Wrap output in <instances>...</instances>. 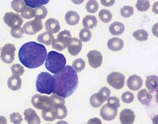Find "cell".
Wrapping results in <instances>:
<instances>
[{"instance_id":"obj_1","label":"cell","mask_w":158,"mask_h":124,"mask_svg":"<svg viewBox=\"0 0 158 124\" xmlns=\"http://www.w3.org/2000/svg\"><path fill=\"white\" fill-rule=\"evenodd\" d=\"M44 45L34 41L23 44L19 50V59L26 68L34 69L41 66L46 58Z\"/></svg>"},{"instance_id":"obj_2","label":"cell","mask_w":158,"mask_h":124,"mask_svg":"<svg viewBox=\"0 0 158 124\" xmlns=\"http://www.w3.org/2000/svg\"><path fill=\"white\" fill-rule=\"evenodd\" d=\"M54 91L64 98H67L75 91L78 84V77L72 66L67 65L60 71L54 74Z\"/></svg>"},{"instance_id":"obj_3","label":"cell","mask_w":158,"mask_h":124,"mask_svg":"<svg viewBox=\"0 0 158 124\" xmlns=\"http://www.w3.org/2000/svg\"><path fill=\"white\" fill-rule=\"evenodd\" d=\"M66 64L64 55L55 51H50L47 56L45 63L46 68L51 73L56 74L62 70Z\"/></svg>"},{"instance_id":"obj_4","label":"cell","mask_w":158,"mask_h":124,"mask_svg":"<svg viewBox=\"0 0 158 124\" xmlns=\"http://www.w3.org/2000/svg\"><path fill=\"white\" fill-rule=\"evenodd\" d=\"M36 88L37 91L43 94L50 95L54 91V77L47 72H40L36 78Z\"/></svg>"},{"instance_id":"obj_5","label":"cell","mask_w":158,"mask_h":124,"mask_svg":"<svg viewBox=\"0 0 158 124\" xmlns=\"http://www.w3.org/2000/svg\"><path fill=\"white\" fill-rule=\"evenodd\" d=\"M32 105L39 110H49L52 109V104L50 97L40 94H36L31 97Z\"/></svg>"},{"instance_id":"obj_6","label":"cell","mask_w":158,"mask_h":124,"mask_svg":"<svg viewBox=\"0 0 158 124\" xmlns=\"http://www.w3.org/2000/svg\"><path fill=\"white\" fill-rule=\"evenodd\" d=\"M107 81L114 88L120 90L125 84V76L119 72H112L107 76Z\"/></svg>"},{"instance_id":"obj_7","label":"cell","mask_w":158,"mask_h":124,"mask_svg":"<svg viewBox=\"0 0 158 124\" xmlns=\"http://www.w3.org/2000/svg\"><path fill=\"white\" fill-rule=\"evenodd\" d=\"M23 32L29 35H33L43 29L42 21L40 19L35 18L31 21H27L22 28Z\"/></svg>"},{"instance_id":"obj_8","label":"cell","mask_w":158,"mask_h":124,"mask_svg":"<svg viewBox=\"0 0 158 124\" xmlns=\"http://www.w3.org/2000/svg\"><path fill=\"white\" fill-rule=\"evenodd\" d=\"M15 47L12 44H6L1 52V58L6 63H11L14 60Z\"/></svg>"},{"instance_id":"obj_9","label":"cell","mask_w":158,"mask_h":124,"mask_svg":"<svg viewBox=\"0 0 158 124\" xmlns=\"http://www.w3.org/2000/svg\"><path fill=\"white\" fill-rule=\"evenodd\" d=\"M4 23L11 28L20 27L23 23V19L17 14L12 12H6L3 18Z\"/></svg>"},{"instance_id":"obj_10","label":"cell","mask_w":158,"mask_h":124,"mask_svg":"<svg viewBox=\"0 0 158 124\" xmlns=\"http://www.w3.org/2000/svg\"><path fill=\"white\" fill-rule=\"evenodd\" d=\"M117 107L110 104H104L100 110V115L101 117L106 121H111L117 116Z\"/></svg>"},{"instance_id":"obj_11","label":"cell","mask_w":158,"mask_h":124,"mask_svg":"<svg viewBox=\"0 0 158 124\" xmlns=\"http://www.w3.org/2000/svg\"><path fill=\"white\" fill-rule=\"evenodd\" d=\"M67 47L69 53L73 56H75L80 52L82 48V43L77 37H70L67 42Z\"/></svg>"},{"instance_id":"obj_12","label":"cell","mask_w":158,"mask_h":124,"mask_svg":"<svg viewBox=\"0 0 158 124\" xmlns=\"http://www.w3.org/2000/svg\"><path fill=\"white\" fill-rule=\"evenodd\" d=\"M88 63L93 68H98L101 66L102 63V55L98 50H91L87 54Z\"/></svg>"},{"instance_id":"obj_13","label":"cell","mask_w":158,"mask_h":124,"mask_svg":"<svg viewBox=\"0 0 158 124\" xmlns=\"http://www.w3.org/2000/svg\"><path fill=\"white\" fill-rule=\"evenodd\" d=\"M135 115L133 110L125 109L120 113V120L121 124H133Z\"/></svg>"},{"instance_id":"obj_14","label":"cell","mask_w":158,"mask_h":124,"mask_svg":"<svg viewBox=\"0 0 158 124\" xmlns=\"http://www.w3.org/2000/svg\"><path fill=\"white\" fill-rule=\"evenodd\" d=\"M25 120L28 124H40L41 120L36 112L31 108L27 109L23 112Z\"/></svg>"},{"instance_id":"obj_15","label":"cell","mask_w":158,"mask_h":124,"mask_svg":"<svg viewBox=\"0 0 158 124\" xmlns=\"http://www.w3.org/2000/svg\"><path fill=\"white\" fill-rule=\"evenodd\" d=\"M142 85L143 80L141 77L138 75H132L127 80V87L131 90H138L141 88Z\"/></svg>"},{"instance_id":"obj_16","label":"cell","mask_w":158,"mask_h":124,"mask_svg":"<svg viewBox=\"0 0 158 124\" xmlns=\"http://www.w3.org/2000/svg\"><path fill=\"white\" fill-rule=\"evenodd\" d=\"M109 49L112 51H119L123 47L124 43L122 39L118 37H112L110 39L107 43Z\"/></svg>"},{"instance_id":"obj_17","label":"cell","mask_w":158,"mask_h":124,"mask_svg":"<svg viewBox=\"0 0 158 124\" xmlns=\"http://www.w3.org/2000/svg\"><path fill=\"white\" fill-rule=\"evenodd\" d=\"M46 30L51 33H57L60 29V24L56 19L51 18L48 19L45 23Z\"/></svg>"},{"instance_id":"obj_18","label":"cell","mask_w":158,"mask_h":124,"mask_svg":"<svg viewBox=\"0 0 158 124\" xmlns=\"http://www.w3.org/2000/svg\"><path fill=\"white\" fill-rule=\"evenodd\" d=\"M137 98L138 101L141 104L148 106L152 99V96L146 89L143 88L138 91L137 94Z\"/></svg>"},{"instance_id":"obj_19","label":"cell","mask_w":158,"mask_h":124,"mask_svg":"<svg viewBox=\"0 0 158 124\" xmlns=\"http://www.w3.org/2000/svg\"><path fill=\"white\" fill-rule=\"evenodd\" d=\"M21 85L22 80L19 76L12 75L8 79L7 86L10 90L12 91L18 90L21 88Z\"/></svg>"},{"instance_id":"obj_20","label":"cell","mask_w":158,"mask_h":124,"mask_svg":"<svg viewBox=\"0 0 158 124\" xmlns=\"http://www.w3.org/2000/svg\"><path fill=\"white\" fill-rule=\"evenodd\" d=\"M80 18L78 14L73 10L67 12L65 16L66 23L70 26H73L78 24L80 21Z\"/></svg>"},{"instance_id":"obj_21","label":"cell","mask_w":158,"mask_h":124,"mask_svg":"<svg viewBox=\"0 0 158 124\" xmlns=\"http://www.w3.org/2000/svg\"><path fill=\"white\" fill-rule=\"evenodd\" d=\"M146 87L150 92L157 91L158 89V78L156 76H148L146 80Z\"/></svg>"},{"instance_id":"obj_22","label":"cell","mask_w":158,"mask_h":124,"mask_svg":"<svg viewBox=\"0 0 158 124\" xmlns=\"http://www.w3.org/2000/svg\"><path fill=\"white\" fill-rule=\"evenodd\" d=\"M125 30V25L120 21H114L109 26V31L114 36L122 34Z\"/></svg>"},{"instance_id":"obj_23","label":"cell","mask_w":158,"mask_h":124,"mask_svg":"<svg viewBox=\"0 0 158 124\" xmlns=\"http://www.w3.org/2000/svg\"><path fill=\"white\" fill-rule=\"evenodd\" d=\"M52 112L56 119H62L65 118L67 115V110L65 105L53 107Z\"/></svg>"},{"instance_id":"obj_24","label":"cell","mask_w":158,"mask_h":124,"mask_svg":"<svg viewBox=\"0 0 158 124\" xmlns=\"http://www.w3.org/2000/svg\"><path fill=\"white\" fill-rule=\"evenodd\" d=\"M37 40L42 44L50 45L54 40V36L52 33L48 31H45L38 36Z\"/></svg>"},{"instance_id":"obj_25","label":"cell","mask_w":158,"mask_h":124,"mask_svg":"<svg viewBox=\"0 0 158 124\" xmlns=\"http://www.w3.org/2000/svg\"><path fill=\"white\" fill-rule=\"evenodd\" d=\"M96 17L94 15H86L82 20L83 25L87 29H92L97 25Z\"/></svg>"},{"instance_id":"obj_26","label":"cell","mask_w":158,"mask_h":124,"mask_svg":"<svg viewBox=\"0 0 158 124\" xmlns=\"http://www.w3.org/2000/svg\"><path fill=\"white\" fill-rule=\"evenodd\" d=\"M104 102V99L98 93L92 95L89 99V103L91 106L95 108H98L100 107Z\"/></svg>"},{"instance_id":"obj_27","label":"cell","mask_w":158,"mask_h":124,"mask_svg":"<svg viewBox=\"0 0 158 124\" xmlns=\"http://www.w3.org/2000/svg\"><path fill=\"white\" fill-rule=\"evenodd\" d=\"M27 7L30 8H37L48 3V0H25L23 1Z\"/></svg>"},{"instance_id":"obj_28","label":"cell","mask_w":158,"mask_h":124,"mask_svg":"<svg viewBox=\"0 0 158 124\" xmlns=\"http://www.w3.org/2000/svg\"><path fill=\"white\" fill-rule=\"evenodd\" d=\"M133 37L138 41H144L148 38V33L144 29H138L133 32Z\"/></svg>"},{"instance_id":"obj_29","label":"cell","mask_w":158,"mask_h":124,"mask_svg":"<svg viewBox=\"0 0 158 124\" xmlns=\"http://www.w3.org/2000/svg\"><path fill=\"white\" fill-rule=\"evenodd\" d=\"M99 17L102 21L104 23H108L111 20L112 15L109 10L101 9L99 12Z\"/></svg>"},{"instance_id":"obj_30","label":"cell","mask_w":158,"mask_h":124,"mask_svg":"<svg viewBox=\"0 0 158 124\" xmlns=\"http://www.w3.org/2000/svg\"><path fill=\"white\" fill-rule=\"evenodd\" d=\"M35 11V17L37 19H43L48 14L47 9L45 6H41L34 9Z\"/></svg>"},{"instance_id":"obj_31","label":"cell","mask_w":158,"mask_h":124,"mask_svg":"<svg viewBox=\"0 0 158 124\" xmlns=\"http://www.w3.org/2000/svg\"><path fill=\"white\" fill-rule=\"evenodd\" d=\"M72 67L75 72H81L85 68V61L82 58H77L73 62Z\"/></svg>"},{"instance_id":"obj_32","label":"cell","mask_w":158,"mask_h":124,"mask_svg":"<svg viewBox=\"0 0 158 124\" xmlns=\"http://www.w3.org/2000/svg\"><path fill=\"white\" fill-rule=\"evenodd\" d=\"M11 7L13 10L16 11L17 12H22L23 9L25 8L26 5L24 3L23 1L15 0L12 1L11 2Z\"/></svg>"},{"instance_id":"obj_33","label":"cell","mask_w":158,"mask_h":124,"mask_svg":"<svg viewBox=\"0 0 158 124\" xmlns=\"http://www.w3.org/2000/svg\"><path fill=\"white\" fill-rule=\"evenodd\" d=\"M136 7L139 11L145 12L150 7V2L147 0L137 1Z\"/></svg>"},{"instance_id":"obj_34","label":"cell","mask_w":158,"mask_h":124,"mask_svg":"<svg viewBox=\"0 0 158 124\" xmlns=\"http://www.w3.org/2000/svg\"><path fill=\"white\" fill-rule=\"evenodd\" d=\"M79 37L81 41L88 42L91 38V33L89 29L83 28L81 29L79 33Z\"/></svg>"},{"instance_id":"obj_35","label":"cell","mask_w":158,"mask_h":124,"mask_svg":"<svg viewBox=\"0 0 158 124\" xmlns=\"http://www.w3.org/2000/svg\"><path fill=\"white\" fill-rule=\"evenodd\" d=\"M50 98L52 101V107L54 106H61V105H64L65 104V99L64 98L56 95V94H53L50 96Z\"/></svg>"},{"instance_id":"obj_36","label":"cell","mask_w":158,"mask_h":124,"mask_svg":"<svg viewBox=\"0 0 158 124\" xmlns=\"http://www.w3.org/2000/svg\"><path fill=\"white\" fill-rule=\"evenodd\" d=\"M71 37V34L69 30H64L59 33L57 36V39L62 41L63 43L67 45L68 40Z\"/></svg>"},{"instance_id":"obj_37","label":"cell","mask_w":158,"mask_h":124,"mask_svg":"<svg viewBox=\"0 0 158 124\" xmlns=\"http://www.w3.org/2000/svg\"><path fill=\"white\" fill-rule=\"evenodd\" d=\"M98 4L96 1H89L86 4V9L87 12L91 14L95 13L98 10Z\"/></svg>"},{"instance_id":"obj_38","label":"cell","mask_w":158,"mask_h":124,"mask_svg":"<svg viewBox=\"0 0 158 124\" xmlns=\"http://www.w3.org/2000/svg\"><path fill=\"white\" fill-rule=\"evenodd\" d=\"M134 13V9L132 6H124L120 9V15L125 18L131 17Z\"/></svg>"},{"instance_id":"obj_39","label":"cell","mask_w":158,"mask_h":124,"mask_svg":"<svg viewBox=\"0 0 158 124\" xmlns=\"http://www.w3.org/2000/svg\"><path fill=\"white\" fill-rule=\"evenodd\" d=\"M12 73L14 75L20 76H22L25 72L23 67L19 64H14L10 68Z\"/></svg>"},{"instance_id":"obj_40","label":"cell","mask_w":158,"mask_h":124,"mask_svg":"<svg viewBox=\"0 0 158 124\" xmlns=\"http://www.w3.org/2000/svg\"><path fill=\"white\" fill-rule=\"evenodd\" d=\"M21 16L25 19L32 18L35 17L34 9L26 6L23 10L21 12Z\"/></svg>"},{"instance_id":"obj_41","label":"cell","mask_w":158,"mask_h":124,"mask_svg":"<svg viewBox=\"0 0 158 124\" xmlns=\"http://www.w3.org/2000/svg\"><path fill=\"white\" fill-rule=\"evenodd\" d=\"M52 47L55 50L62 51L65 48L67 45L63 43L62 41H59L58 39H54L52 42Z\"/></svg>"},{"instance_id":"obj_42","label":"cell","mask_w":158,"mask_h":124,"mask_svg":"<svg viewBox=\"0 0 158 124\" xmlns=\"http://www.w3.org/2000/svg\"><path fill=\"white\" fill-rule=\"evenodd\" d=\"M24 32L21 27H15V28H11L10 30V34L12 37L17 38V39H20L22 37Z\"/></svg>"},{"instance_id":"obj_43","label":"cell","mask_w":158,"mask_h":124,"mask_svg":"<svg viewBox=\"0 0 158 124\" xmlns=\"http://www.w3.org/2000/svg\"><path fill=\"white\" fill-rule=\"evenodd\" d=\"M42 117L48 122H52L56 118L54 116L52 109L49 110H42Z\"/></svg>"},{"instance_id":"obj_44","label":"cell","mask_w":158,"mask_h":124,"mask_svg":"<svg viewBox=\"0 0 158 124\" xmlns=\"http://www.w3.org/2000/svg\"><path fill=\"white\" fill-rule=\"evenodd\" d=\"M10 120L14 124H20L23 120L21 114L19 112H12L10 115Z\"/></svg>"},{"instance_id":"obj_45","label":"cell","mask_w":158,"mask_h":124,"mask_svg":"<svg viewBox=\"0 0 158 124\" xmlns=\"http://www.w3.org/2000/svg\"><path fill=\"white\" fill-rule=\"evenodd\" d=\"M134 95L130 91H125L122 95V100L125 103H130L134 100Z\"/></svg>"},{"instance_id":"obj_46","label":"cell","mask_w":158,"mask_h":124,"mask_svg":"<svg viewBox=\"0 0 158 124\" xmlns=\"http://www.w3.org/2000/svg\"><path fill=\"white\" fill-rule=\"evenodd\" d=\"M98 93L102 97L104 101H106L110 96V90L109 88L106 87H103L99 90V91H98Z\"/></svg>"},{"instance_id":"obj_47","label":"cell","mask_w":158,"mask_h":124,"mask_svg":"<svg viewBox=\"0 0 158 124\" xmlns=\"http://www.w3.org/2000/svg\"><path fill=\"white\" fill-rule=\"evenodd\" d=\"M107 103L108 104H110L112 106H115L116 107H119L120 106V101H119V99L116 97V96H110V97H109L107 100Z\"/></svg>"},{"instance_id":"obj_48","label":"cell","mask_w":158,"mask_h":124,"mask_svg":"<svg viewBox=\"0 0 158 124\" xmlns=\"http://www.w3.org/2000/svg\"><path fill=\"white\" fill-rule=\"evenodd\" d=\"M87 124H102V122L99 118L97 117H94V118H90L88 121Z\"/></svg>"},{"instance_id":"obj_49","label":"cell","mask_w":158,"mask_h":124,"mask_svg":"<svg viewBox=\"0 0 158 124\" xmlns=\"http://www.w3.org/2000/svg\"><path fill=\"white\" fill-rule=\"evenodd\" d=\"M101 2L102 5H104V6H106V7H109V6H112L114 2H115V1L114 0H110V1H107V0H101Z\"/></svg>"},{"instance_id":"obj_50","label":"cell","mask_w":158,"mask_h":124,"mask_svg":"<svg viewBox=\"0 0 158 124\" xmlns=\"http://www.w3.org/2000/svg\"><path fill=\"white\" fill-rule=\"evenodd\" d=\"M157 23H156L152 27V33L157 37Z\"/></svg>"},{"instance_id":"obj_51","label":"cell","mask_w":158,"mask_h":124,"mask_svg":"<svg viewBox=\"0 0 158 124\" xmlns=\"http://www.w3.org/2000/svg\"><path fill=\"white\" fill-rule=\"evenodd\" d=\"M0 124H7V120L5 117L0 115Z\"/></svg>"},{"instance_id":"obj_52","label":"cell","mask_w":158,"mask_h":124,"mask_svg":"<svg viewBox=\"0 0 158 124\" xmlns=\"http://www.w3.org/2000/svg\"><path fill=\"white\" fill-rule=\"evenodd\" d=\"M157 2H156L153 6V7H152V10L153 12H154L156 14H157L158 12H157Z\"/></svg>"},{"instance_id":"obj_53","label":"cell","mask_w":158,"mask_h":124,"mask_svg":"<svg viewBox=\"0 0 158 124\" xmlns=\"http://www.w3.org/2000/svg\"><path fill=\"white\" fill-rule=\"evenodd\" d=\"M56 124H69L67 122L64 121V120H60L59 122H57Z\"/></svg>"},{"instance_id":"obj_54","label":"cell","mask_w":158,"mask_h":124,"mask_svg":"<svg viewBox=\"0 0 158 124\" xmlns=\"http://www.w3.org/2000/svg\"><path fill=\"white\" fill-rule=\"evenodd\" d=\"M0 50H1V46H0Z\"/></svg>"}]
</instances>
